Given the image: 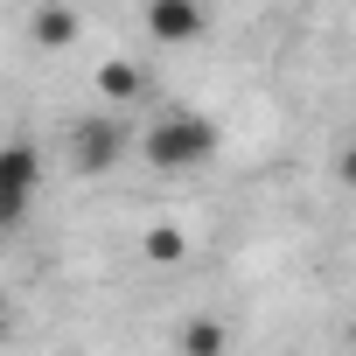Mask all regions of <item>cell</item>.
I'll list each match as a JSON object with an SVG mask.
<instances>
[{
    "mask_svg": "<svg viewBox=\"0 0 356 356\" xmlns=\"http://www.w3.org/2000/svg\"><path fill=\"white\" fill-rule=\"evenodd\" d=\"M217 126L203 119V112H161L154 126H147V140H140V154H147V168H161V175H189V168H203L210 154H217Z\"/></svg>",
    "mask_w": 356,
    "mask_h": 356,
    "instance_id": "obj_1",
    "label": "cell"
},
{
    "mask_svg": "<svg viewBox=\"0 0 356 356\" xmlns=\"http://www.w3.org/2000/svg\"><path fill=\"white\" fill-rule=\"evenodd\" d=\"M35 196H42V154L29 140H8L0 147V231H22Z\"/></svg>",
    "mask_w": 356,
    "mask_h": 356,
    "instance_id": "obj_2",
    "label": "cell"
},
{
    "mask_svg": "<svg viewBox=\"0 0 356 356\" xmlns=\"http://www.w3.org/2000/svg\"><path fill=\"white\" fill-rule=\"evenodd\" d=\"M119 154H126L119 112H91V119L70 133V168H77V175H105V168H119Z\"/></svg>",
    "mask_w": 356,
    "mask_h": 356,
    "instance_id": "obj_3",
    "label": "cell"
},
{
    "mask_svg": "<svg viewBox=\"0 0 356 356\" xmlns=\"http://www.w3.org/2000/svg\"><path fill=\"white\" fill-rule=\"evenodd\" d=\"M140 22H147L154 42H196V35H210V15L196 8V0H154Z\"/></svg>",
    "mask_w": 356,
    "mask_h": 356,
    "instance_id": "obj_4",
    "label": "cell"
},
{
    "mask_svg": "<svg viewBox=\"0 0 356 356\" xmlns=\"http://www.w3.org/2000/svg\"><path fill=\"white\" fill-rule=\"evenodd\" d=\"M29 35H35L42 49H63V42H77V15H70V8H35V15H29Z\"/></svg>",
    "mask_w": 356,
    "mask_h": 356,
    "instance_id": "obj_5",
    "label": "cell"
},
{
    "mask_svg": "<svg viewBox=\"0 0 356 356\" xmlns=\"http://www.w3.org/2000/svg\"><path fill=\"white\" fill-rule=\"evenodd\" d=\"M224 349H231V335H224V321H217V314L182 321V356H224Z\"/></svg>",
    "mask_w": 356,
    "mask_h": 356,
    "instance_id": "obj_6",
    "label": "cell"
},
{
    "mask_svg": "<svg viewBox=\"0 0 356 356\" xmlns=\"http://www.w3.org/2000/svg\"><path fill=\"white\" fill-rule=\"evenodd\" d=\"M98 98H105V105H126V98H140V70H133L126 56L98 63Z\"/></svg>",
    "mask_w": 356,
    "mask_h": 356,
    "instance_id": "obj_7",
    "label": "cell"
},
{
    "mask_svg": "<svg viewBox=\"0 0 356 356\" xmlns=\"http://www.w3.org/2000/svg\"><path fill=\"white\" fill-rule=\"evenodd\" d=\"M140 252H147L154 266H175V259H182V252H189V238H182V231H175V224H154V231L140 238Z\"/></svg>",
    "mask_w": 356,
    "mask_h": 356,
    "instance_id": "obj_8",
    "label": "cell"
},
{
    "mask_svg": "<svg viewBox=\"0 0 356 356\" xmlns=\"http://www.w3.org/2000/svg\"><path fill=\"white\" fill-rule=\"evenodd\" d=\"M342 182L356 189V147H342Z\"/></svg>",
    "mask_w": 356,
    "mask_h": 356,
    "instance_id": "obj_9",
    "label": "cell"
}]
</instances>
